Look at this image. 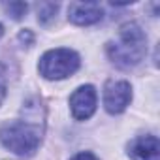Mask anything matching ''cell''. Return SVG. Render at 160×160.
<instances>
[{"label":"cell","instance_id":"obj_4","mask_svg":"<svg viewBox=\"0 0 160 160\" xmlns=\"http://www.w3.org/2000/svg\"><path fill=\"white\" fill-rule=\"evenodd\" d=\"M132 102V87L128 81H109L104 85V108L111 115L122 113Z\"/></svg>","mask_w":160,"mask_h":160},{"label":"cell","instance_id":"obj_12","mask_svg":"<svg viewBox=\"0 0 160 160\" xmlns=\"http://www.w3.org/2000/svg\"><path fill=\"white\" fill-rule=\"evenodd\" d=\"M2 34H4V27L0 25V38H2Z\"/></svg>","mask_w":160,"mask_h":160},{"label":"cell","instance_id":"obj_11","mask_svg":"<svg viewBox=\"0 0 160 160\" xmlns=\"http://www.w3.org/2000/svg\"><path fill=\"white\" fill-rule=\"evenodd\" d=\"M70 160H98V156L92 154V152H79V154H75V156L70 158Z\"/></svg>","mask_w":160,"mask_h":160},{"label":"cell","instance_id":"obj_8","mask_svg":"<svg viewBox=\"0 0 160 160\" xmlns=\"http://www.w3.org/2000/svg\"><path fill=\"white\" fill-rule=\"evenodd\" d=\"M57 12H58V4L43 2V4H40V6H38V21H40L42 25H47L49 21H53V19H55Z\"/></svg>","mask_w":160,"mask_h":160},{"label":"cell","instance_id":"obj_1","mask_svg":"<svg viewBox=\"0 0 160 160\" xmlns=\"http://www.w3.org/2000/svg\"><path fill=\"white\" fill-rule=\"evenodd\" d=\"M45 111L38 100L23 106V117L0 126V143L8 151L19 156H30L38 151L43 128H45Z\"/></svg>","mask_w":160,"mask_h":160},{"label":"cell","instance_id":"obj_10","mask_svg":"<svg viewBox=\"0 0 160 160\" xmlns=\"http://www.w3.org/2000/svg\"><path fill=\"white\" fill-rule=\"evenodd\" d=\"M4 98H6V72L0 64V104H2Z\"/></svg>","mask_w":160,"mask_h":160},{"label":"cell","instance_id":"obj_5","mask_svg":"<svg viewBox=\"0 0 160 160\" xmlns=\"http://www.w3.org/2000/svg\"><path fill=\"white\" fill-rule=\"evenodd\" d=\"M98 94L92 85H81L70 96V109L75 121H87L96 111Z\"/></svg>","mask_w":160,"mask_h":160},{"label":"cell","instance_id":"obj_6","mask_svg":"<svg viewBox=\"0 0 160 160\" xmlns=\"http://www.w3.org/2000/svg\"><path fill=\"white\" fill-rule=\"evenodd\" d=\"M104 10L98 2H72L68 6V21L79 27H89L102 21Z\"/></svg>","mask_w":160,"mask_h":160},{"label":"cell","instance_id":"obj_2","mask_svg":"<svg viewBox=\"0 0 160 160\" xmlns=\"http://www.w3.org/2000/svg\"><path fill=\"white\" fill-rule=\"evenodd\" d=\"M106 51L119 68H134L147 53V36L138 23H124L117 38L106 45Z\"/></svg>","mask_w":160,"mask_h":160},{"label":"cell","instance_id":"obj_9","mask_svg":"<svg viewBox=\"0 0 160 160\" xmlns=\"http://www.w3.org/2000/svg\"><path fill=\"white\" fill-rule=\"evenodd\" d=\"M4 10H6L8 15H12V19L19 21V19H23L27 15L28 4H25V2H10V4H4Z\"/></svg>","mask_w":160,"mask_h":160},{"label":"cell","instance_id":"obj_3","mask_svg":"<svg viewBox=\"0 0 160 160\" xmlns=\"http://www.w3.org/2000/svg\"><path fill=\"white\" fill-rule=\"evenodd\" d=\"M79 64H81V60L73 49L57 47L42 55L38 72L42 77L49 79V81H58V79H66L72 73H75L79 70Z\"/></svg>","mask_w":160,"mask_h":160},{"label":"cell","instance_id":"obj_7","mask_svg":"<svg viewBox=\"0 0 160 160\" xmlns=\"http://www.w3.org/2000/svg\"><path fill=\"white\" fill-rule=\"evenodd\" d=\"M132 160H160V141L156 136H138L128 143Z\"/></svg>","mask_w":160,"mask_h":160}]
</instances>
